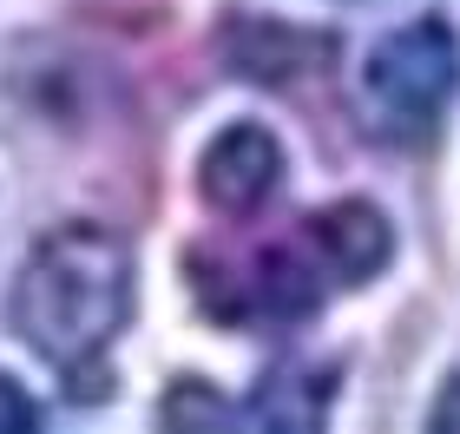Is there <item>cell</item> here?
Instances as JSON below:
<instances>
[{
	"label": "cell",
	"instance_id": "cell-1",
	"mask_svg": "<svg viewBox=\"0 0 460 434\" xmlns=\"http://www.w3.org/2000/svg\"><path fill=\"white\" fill-rule=\"evenodd\" d=\"M132 316V251L106 224H59L13 283V323L66 376H99L106 342Z\"/></svg>",
	"mask_w": 460,
	"mask_h": 434
},
{
	"label": "cell",
	"instance_id": "cell-2",
	"mask_svg": "<svg viewBox=\"0 0 460 434\" xmlns=\"http://www.w3.org/2000/svg\"><path fill=\"white\" fill-rule=\"evenodd\" d=\"M454 93H460V40L434 13L375 40V53L362 66V99H368L375 126L394 138H428Z\"/></svg>",
	"mask_w": 460,
	"mask_h": 434
},
{
	"label": "cell",
	"instance_id": "cell-3",
	"mask_svg": "<svg viewBox=\"0 0 460 434\" xmlns=\"http://www.w3.org/2000/svg\"><path fill=\"white\" fill-rule=\"evenodd\" d=\"M283 178V145L263 126H224L198 158V191L217 217H250Z\"/></svg>",
	"mask_w": 460,
	"mask_h": 434
},
{
	"label": "cell",
	"instance_id": "cell-4",
	"mask_svg": "<svg viewBox=\"0 0 460 434\" xmlns=\"http://www.w3.org/2000/svg\"><path fill=\"white\" fill-rule=\"evenodd\" d=\"M224 53H230V66H237L243 79L277 86V79H303V73L329 66V59H336V40L283 27V20H230L224 27Z\"/></svg>",
	"mask_w": 460,
	"mask_h": 434
},
{
	"label": "cell",
	"instance_id": "cell-5",
	"mask_svg": "<svg viewBox=\"0 0 460 434\" xmlns=\"http://www.w3.org/2000/svg\"><path fill=\"white\" fill-rule=\"evenodd\" d=\"M309 244L323 251V263H329V270H336L342 283H368V277L394 257V231H388V217L375 211V204H362V198L323 204V211L309 217Z\"/></svg>",
	"mask_w": 460,
	"mask_h": 434
},
{
	"label": "cell",
	"instance_id": "cell-6",
	"mask_svg": "<svg viewBox=\"0 0 460 434\" xmlns=\"http://www.w3.org/2000/svg\"><path fill=\"white\" fill-rule=\"evenodd\" d=\"M33 421H40V402L20 382L0 376V434H7V428H33Z\"/></svg>",
	"mask_w": 460,
	"mask_h": 434
},
{
	"label": "cell",
	"instance_id": "cell-7",
	"mask_svg": "<svg viewBox=\"0 0 460 434\" xmlns=\"http://www.w3.org/2000/svg\"><path fill=\"white\" fill-rule=\"evenodd\" d=\"M434 428H460V376L447 382V395L434 402Z\"/></svg>",
	"mask_w": 460,
	"mask_h": 434
}]
</instances>
